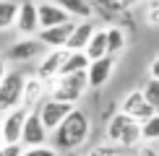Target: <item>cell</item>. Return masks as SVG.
I'll return each mask as SVG.
<instances>
[{"mask_svg":"<svg viewBox=\"0 0 159 156\" xmlns=\"http://www.w3.org/2000/svg\"><path fill=\"white\" fill-rule=\"evenodd\" d=\"M89 135H91V120L84 109L76 107L50 138H52V148H57V151H76L89 141Z\"/></svg>","mask_w":159,"mask_h":156,"instance_id":"cell-1","label":"cell"},{"mask_svg":"<svg viewBox=\"0 0 159 156\" xmlns=\"http://www.w3.org/2000/svg\"><path fill=\"white\" fill-rule=\"evenodd\" d=\"M104 135H107V143L120 146L123 151H125V148H136V146L143 143V138H141V122H136L133 117L123 115L120 109L107 120Z\"/></svg>","mask_w":159,"mask_h":156,"instance_id":"cell-2","label":"cell"},{"mask_svg":"<svg viewBox=\"0 0 159 156\" xmlns=\"http://www.w3.org/2000/svg\"><path fill=\"white\" fill-rule=\"evenodd\" d=\"M86 91H89V76H86V73L57 76L55 81H50V99L73 104V107L84 99Z\"/></svg>","mask_w":159,"mask_h":156,"instance_id":"cell-3","label":"cell"},{"mask_svg":"<svg viewBox=\"0 0 159 156\" xmlns=\"http://www.w3.org/2000/svg\"><path fill=\"white\" fill-rule=\"evenodd\" d=\"M24 83L26 76L21 70H8V76L0 83V115L11 112L16 107H24Z\"/></svg>","mask_w":159,"mask_h":156,"instance_id":"cell-4","label":"cell"},{"mask_svg":"<svg viewBox=\"0 0 159 156\" xmlns=\"http://www.w3.org/2000/svg\"><path fill=\"white\" fill-rule=\"evenodd\" d=\"M44 52H47V47L37 37H21L18 42H13L5 50V60L8 63H31V60H42Z\"/></svg>","mask_w":159,"mask_h":156,"instance_id":"cell-5","label":"cell"},{"mask_svg":"<svg viewBox=\"0 0 159 156\" xmlns=\"http://www.w3.org/2000/svg\"><path fill=\"white\" fill-rule=\"evenodd\" d=\"M73 109H76L73 104H65V102H57V99H50V96H47V99L37 107V115H39V120L44 122V128H47L50 135H52Z\"/></svg>","mask_w":159,"mask_h":156,"instance_id":"cell-6","label":"cell"},{"mask_svg":"<svg viewBox=\"0 0 159 156\" xmlns=\"http://www.w3.org/2000/svg\"><path fill=\"white\" fill-rule=\"evenodd\" d=\"M29 112L31 109H26V107H16L11 112L0 115L3 117L0 130H3V143L5 146H21V133H24V122L29 117Z\"/></svg>","mask_w":159,"mask_h":156,"instance_id":"cell-7","label":"cell"},{"mask_svg":"<svg viewBox=\"0 0 159 156\" xmlns=\"http://www.w3.org/2000/svg\"><path fill=\"white\" fill-rule=\"evenodd\" d=\"M120 112L128 115V117H133L136 122H146L149 117L157 115L154 107L146 102V96H143L141 89H133V91H128V94L123 96V102H120Z\"/></svg>","mask_w":159,"mask_h":156,"instance_id":"cell-8","label":"cell"},{"mask_svg":"<svg viewBox=\"0 0 159 156\" xmlns=\"http://www.w3.org/2000/svg\"><path fill=\"white\" fill-rule=\"evenodd\" d=\"M50 130L44 128V122L39 120L37 109H31L29 117L24 122V133H21V146L24 148H37V146H47Z\"/></svg>","mask_w":159,"mask_h":156,"instance_id":"cell-9","label":"cell"},{"mask_svg":"<svg viewBox=\"0 0 159 156\" xmlns=\"http://www.w3.org/2000/svg\"><path fill=\"white\" fill-rule=\"evenodd\" d=\"M16 31L21 37H37L39 34V13L34 0L18 3V18H16Z\"/></svg>","mask_w":159,"mask_h":156,"instance_id":"cell-10","label":"cell"},{"mask_svg":"<svg viewBox=\"0 0 159 156\" xmlns=\"http://www.w3.org/2000/svg\"><path fill=\"white\" fill-rule=\"evenodd\" d=\"M65 55H68V50H47L42 55V60L37 63V73L44 83H50V81H55L57 76H60V68H63V63H65Z\"/></svg>","mask_w":159,"mask_h":156,"instance_id":"cell-11","label":"cell"},{"mask_svg":"<svg viewBox=\"0 0 159 156\" xmlns=\"http://www.w3.org/2000/svg\"><path fill=\"white\" fill-rule=\"evenodd\" d=\"M73 26H76V21H68L63 26H52V29H39L37 39L47 50H65V47H68L70 34H73Z\"/></svg>","mask_w":159,"mask_h":156,"instance_id":"cell-12","label":"cell"},{"mask_svg":"<svg viewBox=\"0 0 159 156\" xmlns=\"http://www.w3.org/2000/svg\"><path fill=\"white\" fill-rule=\"evenodd\" d=\"M37 13H39V29H52V26H63V24L73 21L55 0H42V3H37Z\"/></svg>","mask_w":159,"mask_h":156,"instance_id":"cell-13","label":"cell"},{"mask_svg":"<svg viewBox=\"0 0 159 156\" xmlns=\"http://www.w3.org/2000/svg\"><path fill=\"white\" fill-rule=\"evenodd\" d=\"M115 63L117 60L112 55H104V57H99V60H91L89 70H86V76H89V89H102L112 78V73H115Z\"/></svg>","mask_w":159,"mask_h":156,"instance_id":"cell-14","label":"cell"},{"mask_svg":"<svg viewBox=\"0 0 159 156\" xmlns=\"http://www.w3.org/2000/svg\"><path fill=\"white\" fill-rule=\"evenodd\" d=\"M89 3H91L94 16L110 21V26H123V18L128 16V8L117 0H89Z\"/></svg>","mask_w":159,"mask_h":156,"instance_id":"cell-15","label":"cell"},{"mask_svg":"<svg viewBox=\"0 0 159 156\" xmlns=\"http://www.w3.org/2000/svg\"><path fill=\"white\" fill-rule=\"evenodd\" d=\"M47 96H50V83H44L39 76H26V83H24V107L26 109H37Z\"/></svg>","mask_w":159,"mask_h":156,"instance_id":"cell-16","label":"cell"},{"mask_svg":"<svg viewBox=\"0 0 159 156\" xmlns=\"http://www.w3.org/2000/svg\"><path fill=\"white\" fill-rule=\"evenodd\" d=\"M94 31H97V24H94V18H86V21H76L73 26V34H70L68 39V52H84L86 50V44L91 42V37H94Z\"/></svg>","mask_w":159,"mask_h":156,"instance_id":"cell-17","label":"cell"},{"mask_svg":"<svg viewBox=\"0 0 159 156\" xmlns=\"http://www.w3.org/2000/svg\"><path fill=\"white\" fill-rule=\"evenodd\" d=\"M60 8L68 13L70 18H78V21H86V18H94V11H91V3L89 0H55Z\"/></svg>","mask_w":159,"mask_h":156,"instance_id":"cell-18","label":"cell"},{"mask_svg":"<svg viewBox=\"0 0 159 156\" xmlns=\"http://www.w3.org/2000/svg\"><path fill=\"white\" fill-rule=\"evenodd\" d=\"M84 52L89 60H99V57L107 55V26H97L94 37H91V42L86 44Z\"/></svg>","mask_w":159,"mask_h":156,"instance_id":"cell-19","label":"cell"},{"mask_svg":"<svg viewBox=\"0 0 159 156\" xmlns=\"http://www.w3.org/2000/svg\"><path fill=\"white\" fill-rule=\"evenodd\" d=\"M128 44V31L125 26H107V55L117 57Z\"/></svg>","mask_w":159,"mask_h":156,"instance_id":"cell-20","label":"cell"},{"mask_svg":"<svg viewBox=\"0 0 159 156\" xmlns=\"http://www.w3.org/2000/svg\"><path fill=\"white\" fill-rule=\"evenodd\" d=\"M91 60L86 57V52H68L65 55V63L60 68V76H70V73H86L89 70Z\"/></svg>","mask_w":159,"mask_h":156,"instance_id":"cell-21","label":"cell"},{"mask_svg":"<svg viewBox=\"0 0 159 156\" xmlns=\"http://www.w3.org/2000/svg\"><path fill=\"white\" fill-rule=\"evenodd\" d=\"M18 18V3L16 0H0V31L16 29Z\"/></svg>","mask_w":159,"mask_h":156,"instance_id":"cell-22","label":"cell"},{"mask_svg":"<svg viewBox=\"0 0 159 156\" xmlns=\"http://www.w3.org/2000/svg\"><path fill=\"white\" fill-rule=\"evenodd\" d=\"M141 138L146 146H151V143H159V112L154 117H149L146 122H141Z\"/></svg>","mask_w":159,"mask_h":156,"instance_id":"cell-23","label":"cell"},{"mask_svg":"<svg viewBox=\"0 0 159 156\" xmlns=\"http://www.w3.org/2000/svg\"><path fill=\"white\" fill-rule=\"evenodd\" d=\"M141 91H143V96H146V102L154 107V112H159V81L157 78H149L141 86Z\"/></svg>","mask_w":159,"mask_h":156,"instance_id":"cell-24","label":"cell"},{"mask_svg":"<svg viewBox=\"0 0 159 156\" xmlns=\"http://www.w3.org/2000/svg\"><path fill=\"white\" fill-rule=\"evenodd\" d=\"M143 21L159 29V0H146L143 3Z\"/></svg>","mask_w":159,"mask_h":156,"instance_id":"cell-25","label":"cell"},{"mask_svg":"<svg viewBox=\"0 0 159 156\" xmlns=\"http://www.w3.org/2000/svg\"><path fill=\"white\" fill-rule=\"evenodd\" d=\"M123 148L120 146H112V143H99V146H94L86 156H120Z\"/></svg>","mask_w":159,"mask_h":156,"instance_id":"cell-26","label":"cell"},{"mask_svg":"<svg viewBox=\"0 0 159 156\" xmlns=\"http://www.w3.org/2000/svg\"><path fill=\"white\" fill-rule=\"evenodd\" d=\"M24 156H60V151L52 146H37V148H24Z\"/></svg>","mask_w":159,"mask_h":156,"instance_id":"cell-27","label":"cell"},{"mask_svg":"<svg viewBox=\"0 0 159 156\" xmlns=\"http://www.w3.org/2000/svg\"><path fill=\"white\" fill-rule=\"evenodd\" d=\"M0 156H24V146H0Z\"/></svg>","mask_w":159,"mask_h":156,"instance_id":"cell-28","label":"cell"},{"mask_svg":"<svg viewBox=\"0 0 159 156\" xmlns=\"http://www.w3.org/2000/svg\"><path fill=\"white\" fill-rule=\"evenodd\" d=\"M149 78H157V81H159V55L149 63Z\"/></svg>","mask_w":159,"mask_h":156,"instance_id":"cell-29","label":"cell"},{"mask_svg":"<svg viewBox=\"0 0 159 156\" xmlns=\"http://www.w3.org/2000/svg\"><path fill=\"white\" fill-rule=\"evenodd\" d=\"M138 156H159V151H154L151 146H141L138 148Z\"/></svg>","mask_w":159,"mask_h":156,"instance_id":"cell-30","label":"cell"},{"mask_svg":"<svg viewBox=\"0 0 159 156\" xmlns=\"http://www.w3.org/2000/svg\"><path fill=\"white\" fill-rule=\"evenodd\" d=\"M5 76H8V60H5V57H0V83H3Z\"/></svg>","mask_w":159,"mask_h":156,"instance_id":"cell-31","label":"cell"},{"mask_svg":"<svg viewBox=\"0 0 159 156\" xmlns=\"http://www.w3.org/2000/svg\"><path fill=\"white\" fill-rule=\"evenodd\" d=\"M138 3H146V0H123L125 8H133V5H138Z\"/></svg>","mask_w":159,"mask_h":156,"instance_id":"cell-32","label":"cell"},{"mask_svg":"<svg viewBox=\"0 0 159 156\" xmlns=\"http://www.w3.org/2000/svg\"><path fill=\"white\" fill-rule=\"evenodd\" d=\"M0 125H3V117H0ZM0 146H3V130H0Z\"/></svg>","mask_w":159,"mask_h":156,"instance_id":"cell-33","label":"cell"},{"mask_svg":"<svg viewBox=\"0 0 159 156\" xmlns=\"http://www.w3.org/2000/svg\"><path fill=\"white\" fill-rule=\"evenodd\" d=\"M117 3H123V0H117Z\"/></svg>","mask_w":159,"mask_h":156,"instance_id":"cell-34","label":"cell"}]
</instances>
